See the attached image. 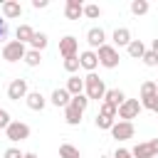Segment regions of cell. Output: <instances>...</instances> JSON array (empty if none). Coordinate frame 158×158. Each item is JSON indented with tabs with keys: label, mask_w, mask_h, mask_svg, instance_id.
Returning a JSON list of instances; mask_svg holds the SVG:
<instances>
[{
	"label": "cell",
	"mask_w": 158,
	"mask_h": 158,
	"mask_svg": "<svg viewBox=\"0 0 158 158\" xmlns=\"http://www.w3.org/2000/svg\"><path fill=\"white\" fill-rule=\"evenodd\" d=\"M30 44H32V49H35V52H42V49L49 44V40H47V35H44V32H35V35H32V40H30Z\"/></svg>",
	"instance_id": "20"
},
{
	"label": "cell",
	"mask_w": 158,
	"mask_h": 158,
	"mask_svg": "<svg viewBox=\"0 0 158 158\" xmlns=\"http://www.w3.org/2000/svg\"><path fill=\"white\" fill-rule=\"evenodd\" d=\"M22 156H25V153H20V148H7L2 158H22Z\"/></svg>",
	"instance_id": "35"
},
{
	"label": "cell",
	"mask_w": 158,
	"mask_h": 158,
	"mask_svg": "<svg viewBox=\"0 0 158 158\" xmlns=\"http://www.w3.org/2000/svg\"><path fill=\"white\" fill-rule=\"evenodd\" d=\"M84 94H86V99H89V101H91V99H94V101H99V99L104 101V94H106L104 79H101V77H96L94 72H91V74H86V77H84Z\"/></svg>",
	"instance_id": "1"
},
{
	"label": "cell",
	"mask_w": 158,
	"mask_h": 158,
	"mask_svg": "<svg viewBox=\"0 0 158 158\" xmlns=\"http://www.w3.org/2000/svg\"><path fill=\"white\" fill-rule=\"evenodd\" d=\"M141 114V101L138 99H126L118 109H116V116L121 118V121H131V118H136Z\"/></svg>",
	"instance_id": "3"
},
{
	"label": "cell",
	"mask_w": 158,
	"mask_h": 158,
	"mask_svg": "<svg viewBox=\"0 0 158 158\" xmlns=\"http://www.w3.org/2000/svg\"><path fill=\"white\" fill-rule=\"evenodd\" d=\"M77 49H79V40L77 37H72V35H67V37H62L59 40V54L67 59V57H74L77 54Z\"/></svg>",
	"instance_id": "9"
},
{
	"label": "cell",
	"mask_w": 158,
	"mask_h": 158,
	"mask_svg": "<svg viewBox=\"0 0 158 158\" xmlns=\"http://www.w3.org/2000/svg\"><path fill=\"white\" fill-rule=\"evenodd\" d=\"M99 114H101V116H106V118H114V121H116V106H111V104H106V101H101Z\"/></svg>",
	"instance_id": "30"
},
{
	"label": "cell",
	"mask_w": 158,
	"mask_h": 158,
	"mask_svg": "<svg viewBox=\"0 0 158 158\" xmlns=\"http://www.w3.org/2000/svg\"><path fill=\"white\" fill-rule=\"evenodd\" d=\"M141 59H143V64H146V67H158V54H156L153 49H146Z\"/></svg>",
	"instance_id": "28"
},
{
	"label": "cell",
	"mask_w": 158,
	"mask_h": 158,
	"mask_svg": "<svg viewBox=\"0 0 158 158\" xmlns=\"http://www.w3.org/2000/svg\"><path fill=\"white\" fill-rule=\"evenodd\" d=\"M156 89H158V79H156Z\"/></svg>",
	"instance_id": "42"
},
{
	"label": "cell",
	"mask_w": 158,
	"mask_h": 158,
	"mask_svg": "<svg viewBox=\"0 0 158 158\" xmlns=\"http://www.w3.org/2000/svg\"><path fill=\"white\" fill-rule=\"evenodd\" d=\"M84 15L89 20H96V17H101V7L99 5H84Z\"/></svg>",
	"instance_id": "32"
},
{
	"label": "cell",
	"mask_w": 158,
	"mask_h": 158,
	"mask_svg": "<svg viewBox=\"0 0 158 158\" xmlns=\"http://www.w3.org/2000/svg\"><path fill=\"white\" fill-rule=\"evenodd\" d=\"M22 158H37V156H35V153H25Z\"/></svg>",
	"instance_id": "40"
},
{
	"label": "cell",
	"mask_w": 158,
	"mask_h": 158,
	"mask_svg": "<svg viewBox=\"0 0 158 158\" xmlns=\"http://www.w3.org/2000/svg\"><path fill=\"white\" fill-rule=\"evenodd\" d=\"M32 35H35V30H32L30 25H20V27L15 30V37H17V42H22V44H27V42L32 40Z\"/></svg>",
	"instance_id": "19"
},
{
	"label": "cell",
	"mask_w": 158,
	"mask_h": 158,
	"mask_svg": "<svg viewBox=\"0 0 158 158\" xmlns=\"http://www.w3.org/2000/svg\"><path fill=\"white\" fill-rule=\"evenodd\" d=\"M64 69H67L69 74H74V72L79 69V54H74V57H67V59H64Z\"/></svg>",
	"instance_id": "29"
},
{
	"label": "cell",
	"mask_w": 158,
	"mask_h": 158,
	"mask_svg": "<svg viewBox=\"0 0 158 158\" xmlns=\"http://www.w3.org/2000/svg\"><path fill=\"white\" fill-rule=\"evenodd\" d=\"M69 106H74L77 111H86V106H89V99H86V94H79V96H72V101H69Z\"/></svg>",
	"instance_id": "27"
},
{
	"label": "cell",
	"mask_w": 158,
	"mask_h": 158,
	"mask_svg": "<svg viewBox=\"0 0 158 158\" xmlns=\"http://www.w3.org/2000/svg\"><path fill=\"white\" fill-rule=\"evenodd\" d=\"M25 101H27V106H30L32 111H42V109H44V104H47V99L42 96V91H27Z\"/></svg>",
	"instance_id": "14"
},
{
	"label": "cell",
	"mask_w": 158,
	"mask_h": 158,
	"mask_svg": "<svg viewBox=\"0 0 158 158\" xmlns=\"http://www.w3.org/2000/svg\"><path fill=\"white\" fill-rule=\"evenodd\" d=\"M126 49H128V57L141 59V57H143V52H146V44H143L141 40H131V44H128Z\"/></svg>",
	"instance_id": "21"
},
{
	"label": "cell",
	"mask_w": 158,
	"mask_h": 158,
	"mask_svg": "<svg viewBox=\"0 0 158 158\" xmlns=\"http://www.w3.org/2000/svg\"><path fill=\"white\" fill-rule=\"evenodd\" d=\"M27 96V79H12L7 84V99L10 101H20Z\"/></svg>",
	"instance_id": "7"
},
{
	"label": "cell",
	"mask_w": 158,
	"mask_h": 158,
	"mask_svg": "<svg viewBox=\"0 0 158 158\" xmlns=\"http://www.w3.org/2000/svg\"><path fill=\"white\" fill-rule=\"evenodd\" d=\"M111 40H114V47H128L131 44V30L128 27H116Z\"/></svg>",
	"instance_id": "13"
},
{
	"label": "cell",
	"mask_w": 158,
	"mask_h": 158,
	"mask_svg": "<svg viewBox=\"0 0 158 158\" xmlns=\"http://www.w3.org/2000/svg\"><path fill=\"white\" fill-rule=\"evenodd\" d=\"M59 158H81V153H79L77 146H72V143H62V146H59Z\"/></svg>",
	"instance_id": "23"
},
{
	"label": "cell",
	"mask_w": 158,
	"mask_h": 158,
	"mask_svg": "<svg viewBox=\"0 0 158 158\" xmlns=\"http://www.w3.org/2000/svg\"><path fill=\"white\" fill-rule=\"evenodd\" d=\"M64 121H67L69 126H79V123H81V111H77L74 106H67V109H64Z\"/></svg>",
	"instance_id": "22"
},
{
	"label": "cell",
	"mask_w": 158,
	"mask_h": 158,
	"mask_svg": "<svg viewBox=\"0 0 158 158\" xmlns=\"http://www.w3.org/2000/svg\"><path fill=\"white\" fill-rule=\"evenodd\" d=\"M20 15H22V5L20 2H15V0H5L2 2V17L5 20H15Z\"/></svg>",
	"instance_id": "12"
},
{
	"label": "cell",
	"mask_w": 158,
	"mask_h": 158,
	"mask_svg": "<svg viewBox=\"0 0 158 158\" xmlns=\"http://www.w3.org/2000/svg\"><path fill=\"white\" fill-rule=\"evenodd\" d=\"M156 158H158V156H156Z\"/></svg>",
	"instance_id": "44"
},
{
	"label": "cell",
	"mask_w": 158,
	"mask_h": 158,
	"mask_svg": "<svg viewBox=\"0 0 158 158\" xmlns=\"http://www.w3.org/2000/svg\"><path fill=\"white\" fill-rule=\"evenodd\" d=\"M151 49H153V52H156V54H158V37H156V40H153V42H151Z\"/></svg>",
	"instance_id": "39"
},
{
	"label": "cell",
	"mask_w": 158,
	"mask_h": 158,
	"mask_svg": "<svg viewBox=\"0 0 158 158\" xmlns=\"http://www.w3.org/2000/svg\"><path fill=\"white\" fill-rule=\"evenodd\" d=\"M151 10V5H148V0H133L131 2V12L136 15V17H141V15H146Z\"/></svg>",
	"instance_id": "25"
},
{
	"label": "cell",
	"mask_w": 158,
	"mask_h": 158,
	"mask_svg": "<svg viewBox=\"0 0 158 158\" xmlns=\"http://www.w3.org/2000/svg\"><path fill=\"white\" fill-rule=\"evenodd\" d=\"M5 136H7V141H12V143L25 141V138H30V126L22 123V121H10V126L5 128Z\"/></svg>",
	"instance_id": "4"
},
{
	"label": "cell",
	"mask_w": 158,
	"mask_h": 158,
	"mask_svg": "<svg viewBox=\"0 0 158 158\" xmlns=\"http://www.w3.org/2000/svg\"><path fill=\"white\" fill-rule=\"evenodd\" d=\"M148 146H151V151H153V156H158V138H153V141H148Z\"/></svg>",
	"instance_id": "38"
},
{
	"label": "cell",
	"mask_w": 158,
	"mask_h": 158,
	"mask_svg": "<svg viewBox=\"0 0 158 158\" xmlns=\"http://www.w3.org/2000/svg\"><path fill=\"white\" fill-rule=\"evenodd\" d=\"M64 89L69 91V96H79V94H84V79L77 77V74H72V77L67 79V86H64Z\"/></svg>",
	"instance_id": "15"
},
{
	"label": "cell",
	"mask_w": 158,
	"mask_h": 158,
	"mask_svg": "<svg viewBox=\"0 0 158 158\" xmlns=\"http://www.w3.org/2000/svg\"><path fill=\"white\" fill-rule=\"evenodd\" d=\"M141 109H148V111H156L158 114V94L141 96Z\"/></svg>",
	"instance_id": "24"
},
{
	"label": "cell",
	"mask_w": 158,
	"mask_h": 158,
	"mask_svg": "<svg viewBox=\"0 0 158 158\" xmlns=\"http://www.w3.org/2000/svg\"><path fill=\"white\" fill-rule=\"evenodd\" d=\"M148 94H158V89H156V81H143L141 84V96H148Z\"/></svg>",
	"instance_id": "33"
},
{
	"label": "cell",
	"mask_w": 158,
	"mask_h": 158,
	"mask_svg": "<svg viewBox=\"0 0 158 158\" xmlns=\"http://www.w3.org/2000/svg\"><path fill=\"white\" fill-rule=\"evenodd\" d=\"M79 67H84V69L91 74V72L99 67V57H96V52H94V49L81 52V54H79Z\"/></svg>",
	"instance_id": "10"
},
{
	"label": "cell",
	"mask_w": 158,
	"mask_h": 158,
	"mask_svg": "<svg viewBox=\"0 0 158 158\" xmlns=\"http://www.w3.org/2000/svg\"><path fill=\"white\" fill-rule=\"evenodd\" d=\"M47 5H49L47 0H32V7H35V10H42V7H47Z\"/></svg>",
	"instance_id": "37"
},
{
	"label": "cell",
	"mask_w": 158,
	"mask_h": 158,
	"mask_svg": "<svg viewBox=\"0 0 158 158\" xmlns=\"http://www.w3.org/2000/svg\"><path fill=\"white\" fill-rule=\"evenodd\" d=\"M116 121L114 118H106V116H101V114H96V128H104V131H111V126H114Z\"/></svg>",
	"instance_id": "31"
},
{
	"label": "cell",
	"mask_w": 158,
	"mask_h": 158,
	"mask_svg": "<svg viewBox=\"0 0 158 158\" xmlns=\"http://www.w3.org/2000/svg\"><path fill=\"white\" fill-rule=\"evenodd\" d=\"M22 62H25L27 67H40V62H42V54H40V52H35V49H27Z\"/></svg>",
	"instance_id": "26"
},
{
	"label": "cell",
	"mask_w": 158,
	"mask_h": 158,
	"mask_svg": "<svg viewBox=\"0 0 158 158\" xmlns=\"http://www.w3.org/2000/svg\"><path fill=\"white\" fill-rule=\"evenodd\" d=\"M131 156H133V158H156L148 143H136V146L131 148Z\"/></svg>",
	"instance_id": "18"
},
{
	"label": "cell",
	"mask_w": 158,
	"mask_h": 158,
	"mask_svg": "<svg viewBox=\"0 0 158 158\" xmlns=\"http://www.w3.org/2000/svg\"><path fill=\"white\" fill-rule=\"evenodd\" d=\"M111 158H133V156H131V151H126V148H116V153H114Z\"/></svg>",
	"instance_id": "36"
},
{
	"label": "cell",
	"mask_w": 158,
	"mask_h": 158,
	"mask_svg": "<svg viewBox=\"0 0 158 158\" xmlns=\"http://www.w3.org/2000/svg\"><path fill=\"white\" fill-rule=\"evenodd\" d=\"M25 44L22 42H17V40H12V42H7L5 47H2V59L5 62H20V59H25Z\"/></svg>",
	"instance_id": "5"
},
{
	"label": "cell",
	"mask_w": 158,
	"mask_h": 158,
	"mask_svg": "<svg viewBox=\"0 0 158 158\" xmlns=\"http://www.w3.org/2000/svg\"><path fill=\"white\" fill-rule=\"evenodd\" d=\"M49 101H52L57 109H59V106H62V109H67V106H69V101H72V96H69V91H67V89H54V91H52V96H49Z\"/></svg>",
	"instance_id": "16"
},
{
	"label": "cell",
	"mask_w": 158,
	"mask_h": 158,
	"mask_svg": "<svg viewBox=\"0 0 158 158\" xmlns=\"http://www.w3.org/2000/svg\"><path fill=\"white\" fill-rule=\"evenodd\" d=\"M133 133H136V128L131 121H116L111 126V136L116 141H128V138H133Z\"/></svg>",
	"instance_id": "6"
},
{
	"label": "cell",
	"mask_w": 158,
	"mask_h": 158,
	"mask_svg": "<svg viewBox=\"0 0 158 158\" xmlns=\"http://www.w3.org/2000/svg\"><path fill=\"white\" fill-rule=\"evenodd\" d=\"M10 121H12V118H10V114H7L5 109H0V128H2V131L10 126Z\"/></svg>",
	"instance_id": "34"
},
{
	"label": "cell",
	"mask_w": 158,
	"mask_h": 158,
	"mask_svg": "<svg viewBox=\"0 0 158 158\" xmlns=\"http://www.w3.org/2000/svg\"><path fill=\"white\" fill-rule=\"evenodd\" d=\"M96 57H99V64L106 67V69H116V67H118V49H116L114 44H104V47H99Z\"/></svg>",
	"instance_id": "2"
},
{
	"label": "cell",
	"mask_w": 158,
	"mask_h": 158,
	"mask_svg": "<svg viewBox=\"0 0 158 158\" xmlns=\"http://www.w3.org/2000/svg\"><path fill=\"white\" fill-rule=\"evenodd\" d=\"M64 15H67V20H79V17L84 15V2H81V0H67Z\"/></svg>",
	"instance_id": "11"
},
{
	"label": "cell",
	"mask_w": 158,
	"mask_h": 158,
	"mask_svg": "<svg viewBox=\"0 0 158 158\" xmlns=\"http://www.w3.org/2000/svg\"><path fill=\"white\" fill-rule=\"evenodd\" d=\"M101 158H111V156H101Z\"/></svg>",
	"instance_id": "41"
},
{
	"label": "cell",
	"mask_w": 158,
	"mask_h": 158,
	"mask_svg": "<svg viewBox=\"0 0 158 158\" xmlns=\"http://www.w3.org/2000/svg\"><path fill=\"white\" fill-rule=\"evenodd\" d=\"M104 101L118 109V106H121V104L126 101V94H123L121 89H106V94H104Z\"/></svg>",
	"instance_id": "17"
},
{
	"label": "cell",
	"mask_w": 158,
	"mask_h": 158,
	"mask_svg": "<svg viewBox=\"0 0 158 158\" xmlns=\"http://www.w3.org/2000/svg\"><path fill=\"white\" fill-rule=\"evenodd\" d=\"M2 37H5V35H0V40H2Z\"/></svg>",
	"instance_id": "43"
},
{
	"label": "cell",
	"mask_w": 158,
	"mask_h": 158,
	"mask_svg": "<svg viewBox=\"0 0 158 158\" xmlns=\"http://www.w3.org/2000/svg\"><path fill=\"white\" fill-rule=\"evenodd\" d=\"M86 42H89L91 49H99V47L106 44V32H104L101 27H89V30H86Z\"/></svg>",
	"instance_id": "8"
}]
</instances>
